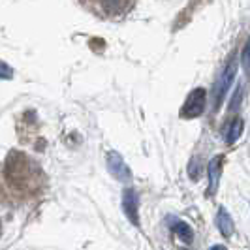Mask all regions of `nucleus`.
Instances as JSON below:
<instances>
[{"instance_id": "f257e3e1", "label": "nucleus", "mask_w": 250, "mask_h": 250, "mask_svg": "<svg viewBox=\"0 0 250 250\" xmlns=\"http://www.w3.org/2000/svg\"><path fill=\"white\" fill-rule=\"evenodd\" d=\"M49 179L38 160L21 150H10L0 162V205L23 207L42 200Z\"/></svg>"}, {"instance_id": "f03ea898", "label": "nucleus", "mask_w": 250, "mask_h": 250, "mask_svg": "<svg viewBox=\"0 0 250 250\" xmlns=\"http://www.w3.org/2000/svg\"><path fill=\"white\" fill-rule=\"evenodd\" d=\"M136 0H79V4L100 19H119L132 10Z\"/></svg>"}, {"instance_id": "7ed1b4c3", "label": "nucleus", "mask_w": 250, "mask_h": 250, "mask_svg": "<svg viewBox=\"0 0 250 250\" xmlns=\"http://www.w3.org/2000/svg\"><path fill=\"white\" fill-rule=\"evenodd\" d=\"M237 55H233L228 64H226L224 72L220 74V79H218V83H216V87H214V109L224 102L226 94H228V90L231 87V83H233V79H235V74H237V59H235Z\"/></svg>"}, {"instance_id": "20e7f679", "label": "nucleus", "mask_w": 250, "mask_h": 250, "mask_svg": "<svg viewBox=\"0 0 250 250\" xmlns=\"http://www.w3.org/2000/svg\"><path fill=\"white\" fill-rule=\"evenodd\" d=\"M205 98L207 96H205V90L203 88L192 90L188 94L183 109H181V117H185V119H196V117H200L201 113H203V109H205Z\"/></svg>"}, {"instance_id": "39448f33", "label": "nucleus", "mask_w": 250, "mask_h": 250, "mask_svg": "<svg viewBox=\"0 0 250 250\" xmlns=\"http://www.w3.org/2000/svg\"><path fill=\"white\" fill-rule=\"evenodd\" d=\"M220 171H222V158L214 156L211 164H209V196H213L218 188V181H220Z\"/></svg>"}, {"instance_id": "423d86ee", "label": "nucleus", "mask_w": 250, "mask_h": 250, "mask_svg": "<svg viewBox=\"0 0 250 250\" xmlns=\"http://www.w3.org/2000/svg\"><path fill=\"white\" fill-rule=\"evenodd\" d=\"M216 226H218V229H220V233H222L224 237H231V235H233V220H231V216H229V213L226 211L224 207L218 209Z\"/></svg>"}, {"instance_id": "0eeeda50", "label": "nucleus", "mask_w": 250, "mask_h": 250, "mask_svg": "<svg viewBox=\"0 0 250 250\" xmlns=\"http://www.w3.org/2000/svg\"><path fill=\"white\" fill-rule=\"evenodd\" d=\"M125 209H126V214L132 218V222H134V224H138V198H136L134 190H126Z\"/></svg>"}, {"instance_id": "6e6552de", "label": "nucleus", "mask_w": 250, "mask_h": 250, "mask_svg": "<svg viewBox=\"0 0 250 250\" xmlns=\"http://www.w3.org/2000/svg\"><path fill=\"white\" fill-rule=\"evenodd\" d=\"M171 229H173V233H177V237H181L185 243H192L194 233H192V229H190V226L187 222H183L179 218H173L171 220Z\"/></svg>"}, {"instance_id": "1a4fd4ad", "label": "nucleus", "mask_w": 250, "mask_h": 250, "mask_svg": "<svg viewBox=\"0 0 250 250\" xmlns=\"http://www.w3.org/2000/svg\"><path fill=\"white\" fill-rule=\"evenodd\" d=\"M241 134H243V121L241 119H233L229 125H228V128H226L224 132V138H226V143H235L239 138H241Z\"/></svg>"}, {"instance_id": "9d476101", "label": "nucleus", "mask_w": 250, "mask_h": 250, "mask_svg": "<svg viewBox=\"0 0 250 250\" xmlns=\"http://www.w3.org/2000/svg\"><path fill=\"white\" fill-rule=\"evenodd\" d=\"M241 62H243L245 72L250 74V38L247 40V43H245V47H243V53H241Z\"/></svg>"}, {"instance_id": "9b49d317", "label": "nucleus", "mask_w": 250, "mask_h": 250, "mask_svg": "<svg viewBox=\"0 0 250 250\" xmlns=\"http://www.w3.org/2000/svg\"><path fill=\"white\" fill-rule=\"evenodd\" d=\"M188 173H190L192 179H198V177H200V160H198V158H194V160L190 162V166H188Z\"/></svg>"}, {"instance_id": "f8f14e48", "label": "nucleus", "mask_w": 250, "mask_h": 250, "mask_svg": "<svg viewBox=\"0 0 250 250\" xmlns=\"http://www.w3.org/2000/svg\"><path fill=\"white\" fill-rule=\"evenodd\" d=\"M0 235H2V220H0Z\"/></svg>"}]
</instances>
